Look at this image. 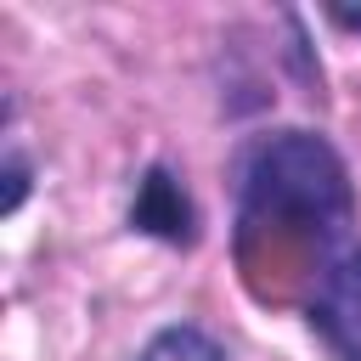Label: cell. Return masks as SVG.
Wrapping results in <instances>:
<instances>
[{
	"label": "cell",
	"instance_id": "6da1fadb",
	"mask_svg": "<svg viewBox=\"0 0 361 361\" xmlns=\"http://www.w3.org/2000/svg\"><path fill=\"white\" fill-rule=\"evenodd\" d=\"M355 220L350 169L333 152V141L310 130H276L248 141L237 158V237L243 248L265 237H299L310 248H327Z\"/></svg>",
	"mask_w": 361,
	"mask_h": 361
},
{
	"label": "cell",
	"instance_id": "7a4b0ae2",
	"mask_svg": "<svg viewBox=\"0 0 361 361\" xmlns=\"http://www.w3.org/2000/svg\"><path fill=\"white\" fill-rule=\"evenodd\" d=\"M305 322L333 350V361H361V248H344L322 265Z\"/></svg>",
	"mask_w": 361,
	"mask_h": 361
},
{
	"label": "cell",
	"instance_id": "3957f363",
	"mask_svg": "<svg viewBox=\"0 0 361 361\" xmlns=\"http://www.w3.org/2000/svg\"><path fill=\"white\" fill-rule=\"evenodd\" d=\"M130 226H141V231H152V237H164V243H192V237H197V214H192L180 180H175L164 164H152V169L141 175L135 203H130Z\"/></svg>",
	"mask_w": 361,
	"mask_h": 361
},
{
	"label": "cell",
	"instance_id": "277c9868",
	"mask_svg": "<svg viewBox=\"0 0 361 361\" xmlns=\"http://www.w3.org/2000/svg\"><path fill=\"white\" fill-rule=\"evenodd\" d=\"M135 361H231V355L220 350L214 333H203V327H192V322H175V327H158V333L141 344Z\"/></svg>",
	"mask_w": 361,
	"mask_h": 361
},
{
	"label": "cell",
	"instance_id": "5b68a950",
	"mask_svg": "<svg viewBox=\"0 0 361 361\" xmlns=\"http://www.w3.org/2000/svg\"><path fill=\"white\" fill-rule=\"evenodd\" d=\"M333 23L338 28H361V11H333Z\"/></svg>",
	"mask_w": 361,
	"mask_h": 361
}]
</instances>
